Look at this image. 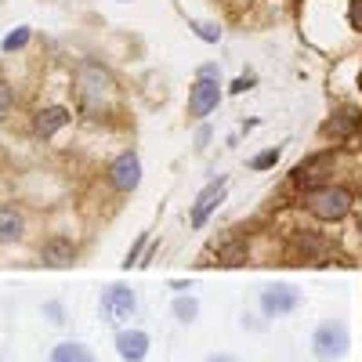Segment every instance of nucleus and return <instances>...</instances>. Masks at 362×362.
<instances>
[{"instance_id":"obj_1","label":"nucleus","mask_w":362,"mask_h":362,"mask_svg":"<svg viewBox=\"0 0 362 362\" xmlns=\"http://www.w3.org/2000/svg\"><path fill=\"white\" fill-rule=\"evenodd\" d=\"M305 203H308L312 214H315V218H322V221H337V218H344L348 210H351V196H348L344 189H334V185L312 189Z\"/></svg>"},{"instance_id":"obj_2","label":"nucleus","mask_w":362,"mask_h":362,"mask_svg":"<svg viewBox=\"0 0 362 362\" xmlns=\"http://www.w3.org/2000/svg\"><path fill=\"white\" fill-rule=\"evenodd\" d=\"M76 83H80V98L90 105V109H98L109 95H112V76L102 69V66H80L76 73Z\"/></svg>"},{"instance_id":"obj_3","label":"nucleus","mask_w":362,"mask_h":362,"mask_svg":"<svg viewBox=\"0 0 362 362\" xmlns=\"http://www.w3.org/2000/svg\"><path fill=\"white\" fill-rule=\"evenodd\" d=\"M138 308V297H134V290L131 286H109L105 293H102V315L109 319V322H119V319H127L131 312Z\"/></svg>"},{"instance_id":"obj_4","label":"nucleus","mask_w":362,"mask_h":362,"mask_svg":"<svg viewBox=\"0 0 362 362\" xmlns=\"http://www.w3.org/2000/svg\"><path fill=\"white\" fill-rule=\"evenodd\" d=\"M218 98H221V90H218V80H214V69H203V76L196 80V87H192V98H189V112L199 119V116H206L210 109L218 105Z\"/></svg>"},{"instance_id":"obj_5","label":"nucleus","mask_w":362,"mask_h":362,"mask_svg":"<svg viewBox=\"0 0 362 362\" xmlns=\"http://www.w3.org/2000/svg\"><path fill=\"white\" fill-rule=\"evenodd\" d=\"M315 351L322 358H341L348 351V329L341 322H326L319 326V334H315Z\"/></svg>"},{"instance_id":"obj_6","label":"nucleus","mask_w":362,"mask_h":362,"mask_svg":"<svg viewBox=\"0 0 362 362\" xmlns=\"http://www.w3.org/2000/svg\"><path fill=\"white\" fill-rule=\"evenodd\" d=\"M297 300H300V293H297L293 286H268V290L261 293V312L276 319V315L293 312V308H297Z\"/></svg>"},{"instance_id":"obj_7","label":"nucleus","mask_w":362,"mask_h":362,"mask_svg":"<svg viewBox=\"0 0 362 362\" xmlns=\"http://www.w3.org/2000/svg\"><path fill=\"white\" fill-rule=\"evenodd\" d=\"M109 177H112V185H116L119 192L138 189V181H141V163H138V156H134V153H124V156L109 167Z\"/></svg>"},{"instance_id":"obj_8","label":"nucleus","mask_w":362,"mask_h":362,"mask_svg":"<svg viewBox=\"0 0 362 362\" xmlns=\"http://www.w3.org/2000/svg\"><path fill=\"white\" fill-rule=\"evenodd\" d=\"M225 199V177H218V181H210V185L199 192V199H196V206H192V225L199 228L210 214L218 210V203Z\"/></svg>"},{"instance_id":"obj_9","label":"nucleus","mask_w":362,"mask_h":362,"mask_svg":"<svg viewBox=\"0 0 362 362\" xmlns=\"http://www.w3.org/2000/svg\"><path fill=\"white\" fill-rule=\"evenodd\" d=\"M116 351L124 362H141L148 355V334L141 329H119L116 334Z\"/></svg>"},{"instance_id":"obj_10","label":"nucleus","mask_w":362,"mask_h":362,"mask_svg":"<svg viewBox=\"0 0 362 362\" xmlns=\"http://www.w3.org/2000/svg\"><path fill=\"white\" fill-rule=\"evenodd\" d=\"M69 124V112L62 109V105H51V109H44L40 116H37V134H54L58 127H66Z\"/></svg>"},{"instance_id":"obj_11","label":"nucleus","mask_w":362,"mask_h":362,"mask_svg":"<svg viewBox=\"0 0 362 362\" xmlns=\"http://www.w3.org/2000/svg\"><path fill=\"white\" fill-rule=\"evenodd\" d=\"M51 362H95V355H90V348H83L76 341H66L51 351Z\"/></svg>"},{"instance_id":"obj_12","label":"nucleus","mask_w":362,"mask_h":362,"mask_svg":"<svg viewBox=\"0 0 362 362\" xmlns=\"http://www.w3.org/2000/svg\"><path fill=\"white\" fill-rule=\"evenodd\" d=\"M73 257H76V250H73L69 239H51V243L44 247V261L54 264V268H58V264H69Z\"/></svg>"},{"instance_id":"obj_13","label":"nucleus","mask_w":362,"mask_h":362,"mask_svg":"<svg viewBox=\"0 0 362 362\" xmlns=\"http://www.w3.org/2000/svg\"><path fill=\"white\" fill-rule=\"evenodd\" d=\"M18 235H22V218L11 206H4L0 210V243H15Z\"/></svg>"},{"instance_id":"obj_14","label":"nucleus","mask_w":362,"mask_h":362,"mask_svg":"<svg viewBox=\"0 0 362 362\" xmlns=\"http://www.w3.org/2000/svg\"><path fill=\"white\" fill-rule=\"evenodd\" d=\"M322 167H329V156H315V160H308V163H300L297 170H293V181L297 185H312V181H319L322 174Z\"/></svg>"},{"instance_id":"obj_15","label":"nucleus","mask_w":362,"mask_h":362,"mask_svg":"<svg viewBox=\"0 0 362 362\" xmlns=\"http://www.w3.org/2000/svg\"><path fill=\"white\" fill-rule=\"evenodd\" d=\"M174 315H177L181 322H192V319L199 315V305H196L192 297H177V300H174Z\"/></svg>"},{"instance_id":"obj_16","label":"nucleus","mask_w":362,"mask_h":362,"mask_svg":"<svg viewBox=\"0 0 362 362\" xmlns=\"http://www.w3.org/2000/svg\"><path fill=\"white\" fill-rule=\"evenodd\" d=\"M29 40V29H18V33H11L8 40H4V51H15V47H22Z\"/></svg>"},{"instance_id":"obj_17","label":"nucleus","mask_w":362,"mask_h":362,"mask_svg":"<svg viewBox=\"0 0 362 362\" xmlns=\"http://www.w3.org/2000/svg\"><path fill=\"white\" fill-rule=\"evenodd\" d=\"M276 160H279V153H276V148H268V153H261V156L254 160V167H257V170H264V167H272Z\"/></svg>"},{"instance_id":"obj_18","label":"nucleus","mask_w":362,"mask_h":362,"mask_svg":"<svg viewBox=\"0 0 362 362\" xmlns=\"http://www.w3.org/2000/svg\"><path fill=\"white\" fill-rule=\"evenodd\" d=\"M196 33H199L203 40H218V29H214V25H206V22H196Z\"/></svg>"},{"instance_id":"obj_19","label":"nucleus","mask_w":362,"mask_h":362,"mask_svg":"<svg viewBox=\"0 0 362 362\" xmlns=\"http://www.w3.org/2000/svg\"><path fill=\"white\" fill-rule=\"evenodd\" d=\"M351 25L362 29V0H351Z\"/></svg>"},{"instance_id":"obj_20","label":"nucleus","mask_w":362,"mask_h":362,"mask_svg":"<svg viewBox=\"0 0 362 362\" xmlns=\"http://www.w3.org/2000/svg\"><path fill=\"white\" fill-rule=\"evenodd\" d=\"M8 105H11V90H8V83H0V116L8 112Z\"/></svg>"},{"instance_id":"obj_21","label":"nucleus","mask_w":362,"mask_h":362,"mask_svg":"<svg viewBox=\"0 0 362 362\" xmlns=\"http://www.w3.org/2000/svg\"><path fill=\"white\" fill-rule=\"evenodd\" d=\"M206 362H235V358H232V355H210Z\"/></svg>"}]
</instances>
